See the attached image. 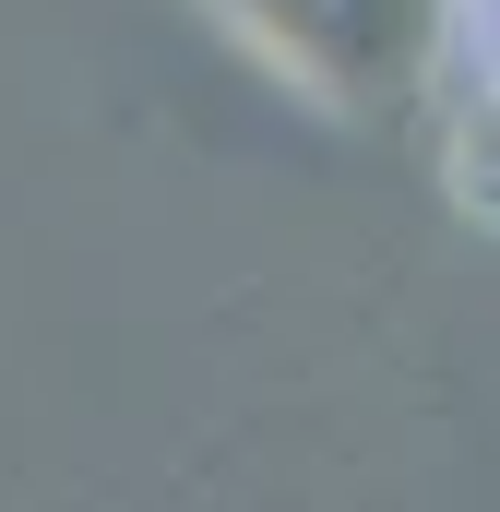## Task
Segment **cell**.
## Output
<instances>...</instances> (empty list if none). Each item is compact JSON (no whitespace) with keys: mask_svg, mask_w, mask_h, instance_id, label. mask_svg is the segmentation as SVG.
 Returning a JSON list of instances; mask_svg holds the SVG:
<instances>
[{"mask_svg":"<svg viewBox=\"0 0 500 512\" xmlns=\"http://www.w3.org/2000/svg\"><path fill=\"white\" fill-rule=\"evenodd\" d=\"M250 36L322 84L334 108H417L429 72H441V36H453V0H227Z\"/></svg>","mask_w":500,"mask_h":512,"instance_id":"1","label":"cell"}]
</instances>
